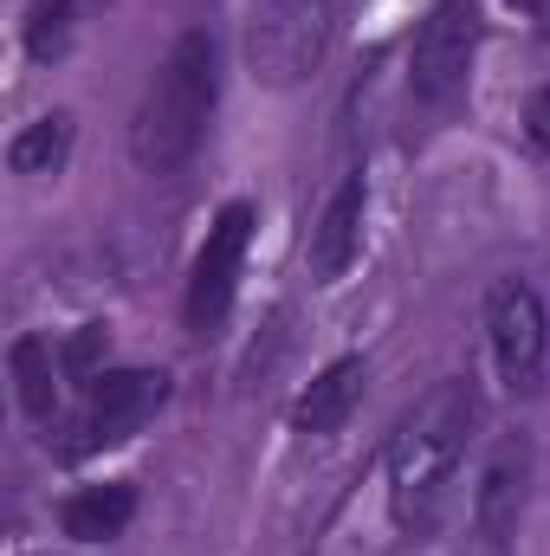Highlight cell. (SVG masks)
I'll return each instance as SVG.
<instances>
[{
	"label": "cell",
	"mask_w": 550,
	"mask_h": 556,
	"mask_svg": "<svg viewBox=\"0 0 550 556\" xmlns=\"http://www.w3.org/2000/svg\"><path fill=\"white\" fill-rule=\"evenodd\" d=\"M473 427H479V389L466 376L434 382L409 408V420L396 427V440H389V505H396L402 531H427L434 525Z\"/></svg>",
	"instance_id": "obj_1"
},
{
	"label": "cell",
	"mask_w": 550,
	"mask_h": 556,
	"mask_svg": "<svg viewBox=\"0 0 550 556\" xmlns=\"http://www.w3.org/2000/svg\"><path fill=\"white\" fill-rule=\"evenodd\" d=\"M221 104V52H214V33H182L168 46V59L155 65L149 91H142L137 130H130V149L149 175H175L201 137H208V117Z\"/></svg>",
	"instance_id": "obj_2"
},
{
	"label": "cell",
	"mask_w": 550,
	"mask_h": 556,
	"mask_svg": "<svg viewBox=\"0 0 550 556\" xmlns=\"http://www.w3.org/2000/svg\"><path fill=\"white\" fill-rule=\"evenodd\" d=\"M330 52V0H260L247 20V65L260 85H304Z\"/></svg>",
	"instance_id": "obj_3"
},
{
	"label": "cell",
	"mask_w": 550,
	"mask_h": 556,
	"mask_svg": "<svg viewBox=\"0 0 550 556\" xmlns=\"http://www.w3.org/2000/svg\"><path fill=\"white\" fill-rule=\"evenodd\" d=\"M168 402V376L162 369H104L91 389H85V408L72 415V440L59 446L65 459H85V453H104V446H124L130 433H142L155 408Z\"/></svg>",
	"instance_id": "obj_4"
},
{
	"label": "cell",
	"mask_w": 550,
	"mask_h": 556,
	"mask_svg": "<svg viewBox=\"0 0 550 556\" xmlns=\"http://www.w3.org/2000/svg\"><path fill=\"white\" fill-rule=\"evenodd\" d=\"M473 52H479V13H473V0H440V7L421 20V33H414L409 91L421 98V104L447 111V104L466 91Z\"/></svg>",
	"instance_id": "obj_5"
},
{
	"label": "cell",
	"mask_w": 550,
	"mask_h": 556,
	"mask_svg": "<svg viewBox=\"0 0 550 556\" xmlns=\"http://www.w3.org/2000/svg\"><path fill=\"white\" fill-rule=\"evenodd\" d=\"M247 247H253V207L234 201L221 207V220L208 227V247L195 260V278H188V330H221L227 311H234V291H240V266H247Z\"/></svg>",
	"instance_id": "obj_6"
},
{
	"label": "cell",
	"mask_w": 550,
	"mask_h": 556,
	"mask_svg": "<svg viewBox=\"0 0 550 556\" xmlns=\"http://www.w3.org/2000/svg\"><path fill=\"white\" fill-rule=\"evenodd\" d=\"M486 330H492V356H499V376L512 389H538L550 356V324H545V298L518 278L492 285L486 298Z\"/></svg>",
	"instance_id": "obj_7"
},
{
	"label": "cell",
	"mask_w": 550,
	"mask_h": 556,
	"mask_svg": "<svg viewBox=\"0 0 550 556\" xmlns=\"http://www.w3.org/2000/svg\"><path fill=\"white\" fill-rule=\"evenodd\" d=\"M363 207H370V188H363V175H350V181L330 194V207L317 214L311 253H304L317 285H330V278H343L357 266V253H363Z\"/></svg>",
	"instance_id": "obj_8"
},
{
	"label": "cell",
	"mask_w": 550,
	"mask_h": 556,
	"mask_svg": "<svg viewBox=\"0 0 550 556\" xmlns=\"http://www.w3.org/2000/svg\"><path fill=\"white\" fill-rule=\"evenodd\" d=\"M525 479H532V453H525V440H505L492 453V466H486V485H479V531H486V544H505L518 531Z\"/></svg>",
	"instance_id": "obj_9"
},
{
	"label": "cell",
	"mask_w": 550,
	"mask_h": 556,
	"mask_svg": "<svg viewBox=\"0 0 550 556\" xmlns=\"http://www.w3.org/2000/svg\"><path fill=\"white\" fill-rule=\"evenodd\" d=\"M130 518H137V485H124V479L117 485H85L59 505V531L78 538V544H111V538H124Z\"/></svg>",
	"instance_id": "obj_10"
},
{
	"label": "cell",
	"mask_w": 550,
	"mask_h": 556,
	"mask_svg": "<svg viewBox=\"0 0 550 556\" xmlns=\"http://www.w3.org/2000/svg\"><path fill=\"white\" fill-rule=\"evenodd\" d=\"M357 395H363V356H337L304 395H298V408H291V427L298 433H337L350 408H357Z\"/></svg>",
	"instance_id": "obj_11"
},
{
	"label": "cell",
	"mask_w": 550,
	"mask_h": 556,
	"mask_svg": "<svg viewBox=\"0 0 550 556\" xmlns=\"http://www.w3.org/2000/svg\"><path fill=\"white\" fill-rule=\"evenodd\" d=\"M111 0H33L26 7V52L39 59V65H52V59H65L72 46H78V33L91 26V13H104Z\"/></svg>",
	"instance_id": "obj_12"
},
{
	"label": "cell",
	"mask_w": 550,
	"mask_h": 556,
	"mask_svg": "<svg viewBox=\"0 0 550 556\" xmlns=\"http://www.w3.org/2000/svg\"><path fill=\"white\" fill-rule=\"evenodd\" d=\"M72 155V111H52L39 124H26L20 137L7 142V168L13 175H59Z\"/></svg>",
	"instance_id": "obj_13"
},
{
	"label": "cell",
	"mask_w": 550,
	"mask_h": 556,
	"mask_svg": "<svg viewBox=\"0 0 550 556\" xmlns=\"http://www.w3.org/2000/svg\"><path fill=\"white\" fill-rule=\"evenodd\" d=\"M13 382H20V408L33 420H52L59 408V369H52V343L46 337H20L13 343Z\"/></svg>",
	"instance_id": "obj_14"
},
{
	"label": "cell",
	"mask_w": 550,
	"mask_h": 556,
	"mask_svg": "<svg viewBox=\"0 0 550 556\" xmlns=\"http://www.w3.org/2000/svg\"><path fill=\"white\" fill-rule=\"evenodd\" d=\"M98 350H104V324H85V330L65 343V363H72V376H85V369L98 363Z\"/></svg>",
	"instance_id": "obj_15"
},
{
	"label": "cell",
	"mask_w": 550,
	"mask_h": 556,
	"mask_svg": "<svg viewBox=\"0 0 550 556\" xmlns=\"http://www.w3.org/2000/svg\"><path fill=\"white\" fill-rule=\"evenodd\" d=\"M525 130H532V142H538V149H550V85L532 98V111H525Z\"/></svg>",
	"instance_id": "obj_16"
},
{
	"label": "cell",
	"mask_w": 550,
	"mask_h": 556,
	"mask_svg": "<svg viewBox=\"0 0 550 556\" xmlns=\"http://www.w3.org/2000/svg\"><path fill=\"white\" fill-rule=\"evenodd\" d=\"M512 7H518V13H532V20L550 33V0H512Z\"/></svg>",
	"instance_id": "obj_17"
}]
</instances>
